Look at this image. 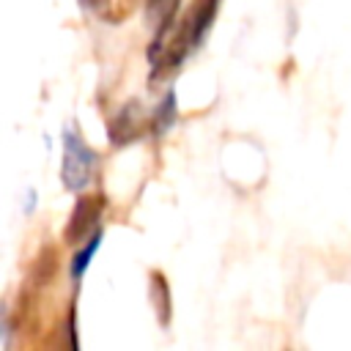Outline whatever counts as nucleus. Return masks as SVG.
<instances>
[{
    "mask_svg": "<svg viewBox=\"0 0 351 351\" xmlns=\"http://www.w3.org/2000/svg\"><path fill=\"white\" fill-rule=\"evenodd\" d=\"M217 3L219 0H195L189 5V11L184 14V19L178 22V30L173 33L170 44L156 47V60H167V63H178L184 58V52L195 49L206 30L211 27V19L217 14Z\"/></svg>",
    "mask_w": 351,
    "mask_h": 351,
    "instance_id": "1",
    "label": "nucleus"
},
{
    "mask_svg": "<svg viewBox=\"0 0 351 351\" xmlns=\"http://www.w3.org/2000/svg\"><path fill=\"white\" fill-rule=\"evenodd\" d=\"M96 170V154L74 134L66 132L63 137V184L69 189H82Z\"/></svg>",
    "mask_w": 351,
    "mask_h": 351,
    "instance_id": "2",
    "label": "nucleus"
},
{
    "mask_svg": "<svg viewBox=\"0 0 351 351\" xmlns=\"http://www.w3.org/2000/svg\"><path fill=\"white\" fill-rule=\"evenodd\" d=\"M99 214H101V197L99 195H85L77 200L74 211H71V219L63 230V239L69 244H80L88 239V233L96 228L99 222Z\"/></svg>",
    "mask_w": 351,
    "mask_h": 351,
    "instance_id": "3",
    "label": "nucleus"
},
{
    "mask_svg": "<svg viewBox=\"0 0 351 351\" xmlns=\"http://www.w3.org/2000/svg\"><path fill=\"white\" fill-rule=\"evenodd\" d=\"M93 250H96V239H90V244L74 258V266H71V271H74V277H80L82 274V269L88 266V261H90V255H93Z\"/></svg>",
    "mask_w": 351,
    "mask_h": 351,
    "instance_id": "5",
    "label": "nucleus"
},
{
    "mask_svg": "<svg viewBox=\"0 0 351 351\" xmlns=\"http://www.w3.org/2000/svg\"><path fill=\"white\" fill-rule=\"evenodd\" d=\"M137 0H107V16L110 19H123L132 8H134Z\"/></svg>",
    "mask_w": 351,
    "mask_h": 351,
    "instance_id": "4",
    "label": "nucleus"
},
{
    "mask_svg": "<svg viewBox=\"0 0 351 351\" xmlns=\"http://www.w3.org/2000/svg\"><path fill=\"white\" fill-rule=\"evenodd\" d=\"M148 5H151V14H154V11H156V14H162V16H165V22H162V25H167V16L173 14L176 0H148Z\"/></svg>",
    "mask_w": 351,
    "mask_h": 351,
    "instance_id": "6",
    "label": "nucleus"
}]
</instances>
